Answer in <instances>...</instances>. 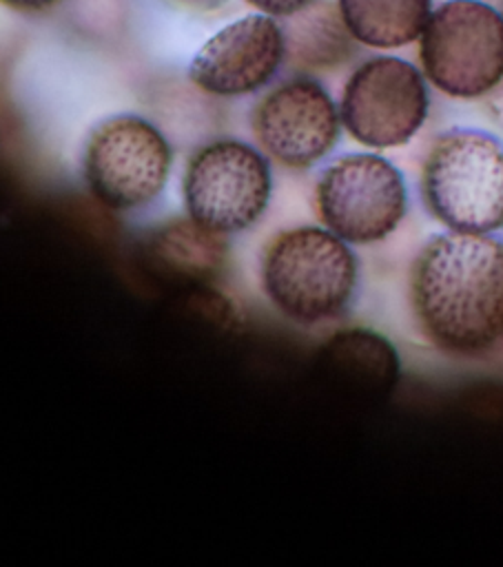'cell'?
Returning a JSON list of instances; mask_svg holds the SVG:
<instances>
[{
	"instance_id": "obj_1",
	"label": "cell",
	"mask_w": 503,
	"mask_h": 567,
	"mask_svg": "<svg viewBox=\"0 0 503 567\" xmlns=\"http://www.w3.org/2000/svg\"><path fill=\"white\" fill-rule=\"evenodd\" d=\"M412 306L441 350L485 352L503 334V246L485 233L437 235L414 261Z\"/></svg>"
},
{
	"instance_id": "obj_2",
	"label": "cell",
	"mask_w": 503,
	"mask_h": 567,
	"mask_svg": "<svg viewBox=\"0 0 503 567\" xmlns=\"http://www.w3.org/2000/svg\"><path fill=\"white\" fill-rule=\"evenodd\" d=\"M261 281L281 315L312 326L337 317L348 306L357 281V259L332 230L297 226L268 244Z\"/></svg>"
},
{
	"instance_id": "obj_3",
	"label": "cell",
	"mask_w": 503,
	"mask_h": 567,
	"mask_svg": "<svg viewBox=\"0 0 503 567\" xmlns=\"http://www.w3.org/2000/svg\"><path fill=\"white\" fill-rule=\"evenodd\" d=\"M428 208L452 230L490 233L503 226V146L474 128L443 133L423 166Z\"/></svg>"
},
{
	"instance_id": "obj_4",
	"label": "cell",
	"mask_w": 503,
	"mask_h": 567,
	"mask_svg": "<svg viewBox=\"0 0 503 567\" xmlns=\"http://www.w3.org/2000/svg\"><path fill=\"white\" fill-rule=\"evenodd\" d=\"M419 55L443 93L487 95L503 78V16L481 0H448L430 13Z\"/></svg>"
},
{
	"instance_id": "obj_5",
	"label": "cell",
	"mask_w": 503,
	"mask_h": 567,
	"mask_svg": "<svg viewBox=\"0 0 503 567\" xmlns=\"http://www.w3.org/2000/svg\"><path fill=\"white\" fill-rule=\"evenodd\" d=\"M270 188L266 157L239 140H217L202 146L184 173L188 217L217 235L250 228L264 215Z\"/></svg>"
},
{
	"instance_id": "obj_6",
	"label": "cell",
	"mask_w": 503,
	"mask_h": 567,
	"mask_svg": "<svg viewBox=\"0 0 503 567\" xmlns=\"http://www.w3.org/2000/svg\"><path fill=\"white\" fill-rule=\"evenodd\" d=\"M166 137L140 115L102 120L84 148V179L97 202L131 210L155 199L171 173Z\"/></svg>"
},
{
	"instance_id": "obj_7",
	"label": "cell",
	"mask_w": 503,
	"mask_h": 567,
	"mask_svg": "<svg viewBox=\"0 0 503 567\" xmlns=\"http://www.w3.org/2000/svg\"><path fill=\"white\" fill-rule=\"evenodd\" d=\"M315 195L326 228L350 244L383 239L406 213L401 173L370 153H350L330 162L317 179Z\"/></svg>"
},
{
	"instance_id": "obj_8",
	"label": "cell",
	"mask_w": 503,
	"mask_h": 567,
	"mask_svg": "<svg viewBox=\"0 0 503 567\" xmlns=\"http://www.w3.org/2000/svg\"><path fill=\"white\" fill-rule=\"evenodd\" d=\"M339 115L357 142L374 148L401 146L428 115L423 75L401 58H370L348 78Z\"/></svg>"
},
{
	"instance_id": "obj_9",
	"label": "cell",
	"mask_w": 503,
	"mask_h": 567,
	"mask_svg": "<svg viewBox=\"0 0 503 567\" xmlns=\"http://www.w3.org/2000/svg\"><path fill=\"white\" fill-rule=\"evenodd\" d=\"M339 117L319 82L292 78L259 100L250 124L259 146L273 159L288 168H308L335 146Z\"/></svg>"
},
{
	"instance_id": "obj_10",
	"label": "cell",
	"mask_w": 503,
	"mask_h": 567,
	"mask_svg": "<svg viewBox=\"0 0 503 567\" xmlns=\"http://www.w3.org/2000/svg\"><path fill=\"white\" fill-rule=\"evenodd\" d=\"M284 60L279 22L268 13H250L202 44L188 66V78L211 95L235 97L268 84Z\"/></svg>"
},
{
	"instance_id": "obj_11",
	"label": "cell",
	"mask_w": 503,
	"mask_h": 567,
	"mask_svg": "<svg viewBox=\"0 0 503 567\" xmlns=\"http://www.w3.org/2000/svg\"><path fill=\"white\" fill-rule=\"evenodd\" d=\"M326 370L346 388L366 394H388L399 377L394 348L370 330L337 332L321 350Z\"/></svg>"
},
{
	"instance_id": "obj_12",
	"label": "cell",
	"mask_w": 503,
	"mask_h": 567,
	"mask_svg": "<svg viewBox=\"0 0 503 567\" xmlns=\"http://www.w3.org/2000/svg\"><path fill=\"white\" fill-rule=\"evenodd\" d=\"M286 60L299 69H326L341 64L352 53L355 35L348 31L339 4L315 0L284 16L281 22Z\"/></svg>"
},
{
	"instance_id": "obj_13",
	"label": "cell",
	"mask_w": 503,
	"mask_h": 567,
	"mask_svg": "<svg viewBox=\"0 0 503 567\" xmlns=\"http://www.w3.org/2000/svg\"><path fill=\"white\" fill-rule=\"evenodd\" d=\"M339 11L357 42L397 49L421 38L432 0H339Z\"/></svg>"
},
{
	"instance_id": "obj_14",
	"label": "cell",
	"mask_w": 503,
	"mask_h": 567,
	"mask_svg": "<svg viewBox=\"0 0 503 567\" xmlns=\"http://www.w3.org/2000/svg\"><path fill=\"white\" fill-rule=\"evenodd\" d=\"M153 252L184 275H206L222 259V241L217 233L191 221H175L153 239Z\"/></svg>"
},
{
	"instance_id": "obj_15",
	"label": "cell",
	"mask_w": 503,
	"mask_h": 567,
	"mask_svg": "<svg viewBox=\"0 0 503 567\" xmlns=\"http://www.w3.org/2000/svg\"><path fill=\"white\" fill-rule=\"evenodd\" d=\"M246 2H250L255 9H259L268 16L284 18V16H290V13L308 7L315 0H246Z\"/></svg>"
},
{
	"instance_id": "obj_16",
	"label": "cell",
	"mask_w": 503,
	"mask_h": 567,
	"mask_svg": "<svg viewBox=\"0 0 503 567\" xmlns=\"http://www.w3.org/2000/svg\"><path fill=\"white\" fill-rule=\"evenodd\" d=\"M487 111H490L492 120L503 128V78H501L499 84L487 93Z\"/></svg>"
},
{
	"instance_id": "obj_17",
	"label": "cell",
	"mask_w": 503,
	"mask_h": 567,
	"mask_svg": "<svg viewBox=\"0 0 503 567\" xmlns=\"http://www.w3.org/2000/svg\"><path fill=\"white\" fill-rule=\"evenodd\" d=\"M7 7L16 9V11H24V13H38V11H47L51 7H55L62 0H2Z\"/></svg>"
}]
</instances>
